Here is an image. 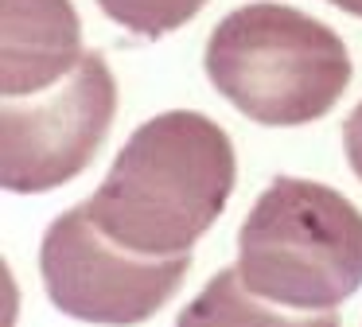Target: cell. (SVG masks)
<instances>
[{"label": "cell", "mask_w": 362, "mask_h": 327, "mask_svg": "<svg viewBox=\"0 0 362 327\" xmlns=\"http://www.w3.org/2000/svg\"><path fill=\"white\" fill-rule=\"evenodd\" d=\"M175 327H343L335 311H320V316H300L296 308L281 311L273 308V300L261 304L257 292H250L242 280V272L218 269L199 296L180 311Z\"/></svg>", "instance_id": "obj_7"}, {"label": "cell", "mask_w": 362, "mask_h": 327, "mask_svg": "<svg viewBox=\"0 0 362 327\" xmlns=\"http://www.w3.org/2000/svg\"><path fill=\"white\" fill-rule=\"evenodd\" d=\"M203 4L206 0H98V8L113 23H121L125 31H133L141 39H160L168 31L191 23Z\"/></svg>", "instance_id": "obj_8"}, {"label": "cell", "mask_w": 362, "mask_h": 327, "mask_svg": "<svg viewBox=\"0 0 362 327\" xmlns=\"http://www.w3.org/2000/svg\"><path fill=\"white\" fill-rule=\"evenodd\" d=\"M191 269V253L144 257L117 246L94 226L86 202L47 226L40 246V272L51 304L63 316L102 327H133L152 319Z\"/></svg>", "instance_id": "obj_4"}, {"label": "cell", "mask_w": 362, "mask_h": 327, "mask_svg": "<svg viewBox=\"0 0 362 327\" xmlns=\"http://www.w3.org/2000/svg\"><path fill=\"white\" fill-rule=\"evenodd\" d=\"M203 67L238 113L273 129L320 121L351 86L343 39L315 16L269 0L222 16Z\"/></svg>", "instance_id": "obj_2"}, {"label": "cell", "mask_w": 362, "mask_h": 327, "mask_svg": "<svg viewBox=\"0 0 362 327\" xmlns=\"http://www.w3.org/2000/svg\"><path fill=\"white\" fill-rule=\"evenodd\" d=\"M117 113V82L98 51L43 93L4 98L0 105V183L40 195L90 168Z\"/></svg>", "instance_id": "obj_5"}, {"label": "cell", "mask_w": 362, "mask_h": 327, "mask_svg": "<svg viewBox=\"0 0 362 327\" xmlns=\"http://www.w3.org/2000/svg\"><path fill=\"white\" fill-rule=\"evenodd\" d=\"M245 288L296 311H335L362 288V210L335 187L276 176L238 234Z\"/></svg>", "instance_id": "obj_3"}, {"label": "cell", "mask_w": 362, "mask_h": 327, "mask_svg": "<svg viewBox=\"0 0 362 327\" xmlns=\"http://www.w3.org/2000/svg\"><path fill=\"white\" fill-rule=\"evenodd\" d=\"M343 148H346V160H351V171L362 179V101L343 121Z\"/></svg>", "instance_id": "obj_9"}, {"label": "cell", "mask_w": 362, "mask_h": 327, "mask_svg": "<svg viewBox=\"0 0 362 327\" xmlns=\"http://www.w3.org/2000/svg\"><path fill=\"white\" fill-rule=\"evenodd\" d=\"M327 4L343 8V12H351V16H362V0H327Z\"/></svg>", "instance_id": "obj_10"}, {"label": "cell", "mask_w": 362, "mask_h": 327, "mask_svg": "<svg viewBox=\"0 0 362 327\" xmlns=\"http://www.w3.org/2000/svg\"><path fill=\"white\" fill-rule=\"evenodd\" d=\"M234 179L238 160L226 129L195 109H168L125 140L86 210L117 246L180 257L218 222Z\"/></svg>", "instance_id": "obj_1"}, {"label": "cell", "mask_w": 362, "mask_h": 327, "mask_svg": "<svg viewBox=\"0 0 362 327\" xmlns=\"http://www.w3.org/2000/svg\"><path fill=\"white\" fill-rule=\"evenodd\" d=\"M82 23L71 0H0V93L28 98L82 62Z\"/></svg>", "instance_id": "obj_6"}]
</instances>
